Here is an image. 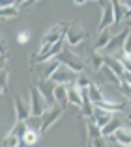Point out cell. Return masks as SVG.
Returning a JSON list of instances; mask_svg holds the SVG:
<instances>
[{"mask_svg": "<svg viewBox=\"0 0 131 147\" xmlns=\"http://www.w3.org/2000/svg\"><path fill=\"white\" fill-rule=\"evenodd\" d=\"M69 24H71V22H60V24L53 26V28L43 36V39H41V47H40V50H38V54H43L45 50L51 49L55 43L62 41L66 32H68V28H69Z\"/></svg>", "mask_w": 131, "mask_h": 147, "instance_id": "obj_1", "label": "cell"}, {"mask_svg": "<svg viewBox=\"0 0 131 147\" xmlns=\"http://www.w3.org/2000/svg\"><path fill=\"white\" fill-rule=\"evenodd\" d=\"M56 60L60 61V65H66L68 69H71L75 75H81V73H84V67H86V63H84L83 56H79V54H75L73 50L66 49L56 56Z\"/></svg>", "mask_w": 131, "mask_h": 147, "instance_id": "obj_2", "label": "cell"}, {"mask_svg": "<svg viewBox=\"0 0 131 147\" xmlns=\"http://www.w3.org/2000/svg\"><path fill=\"white\" fill-rule=\"evenodd\" d=\"M129 34H131L129 28H126V30H122V32L114 34V36L111 37V41H109V45H107V49L103 50V54H105V56H113V58L116 56V54H120L122 50H124V45H126V41H128Z\"/></svg>", "mask_w": 131, "mask_h": 147, "instance_id": "obj_3", "label": "cell"}, {"mask_svg": "<svg viewBox=\"0 0 131 147\" xmlns=\"http://www.w3.org/2000/svg\"><path fill=\"white\" fill-rule=\"evenodd\" d=\"M49 108H51V106H49L47 100L43 99V95L40 93L38 86H36V84H34V86H30V112H32V115L41 117V115H43Z\"/></svg>", "mask_w": 131, "mask_h": 147, "instance_id": "obj_4", "label": "cell"}, {"mask_svg": "<svg viewBox=\"0 0 131 147\" xmlns=\"http://www.w3.org/2000/svg\"><path fill=\"white\" fill-rule=\"evenodd\" d=\"M66 45H69V47H81V45H84V41H86V37H88V34H86V30L83 28V24H69V28H68V32H66Z\"/></svg>", "mask_w": 131, "mask_h": 147, "instance_id": "obj_5", "label": "cell"}, {"mask_svg": "<svg viewBox=\"0 0 131 147\" xmlns=\"http://www.w3.org/2000/svg\"><path fill=\"white\" fill-rule=\"evenodd\" d=\"M60 115H62V106H58V104H53V106L49 108V110L45 112L43 115H41V134H43L45 130L51 129V125H55V123L58 121Z\"/></svg>", "mask_w": 131, "mask_h": 147, "instance_id": "obj_6", "label": "cell"}, {"mask_svg": "<svg viewBox=\"0 0 131 147\" xmlns=\"http://www.w3.org/2000/svg\"><path fill=\"white\" fill-rule=\"evenodd\" d=\"M103 7L101 11V21H99V32H105L107 28L114 26V11H113V2H99Z\"/></svg>", "mask_w": 131, "mask_h": 147, "instance_id": "obj_7", "label": "cell"}, {"mask_svg": "<svg viewBox=\"0 0 131 147\" xmlns=\"http://www.w3.org/2000/svg\"><path fill=\"white\" fill-rule=\"evenodd\" d=\"M75 78L77 75L71 71V69H68L66 65H60L58 69H56V73L53 75V82L55 84H62V86H68V84H75Z\"/></svg>", "mask_w": 131, "mask_h": 147, "instance_id": "obj_8", "label": "cell"}, {"mask_svg": "<svg viewBox=\"0 0 131 147\" xmlns=\"http://www.w3.org/2000/svg\"><path fill=\"white\" fill-rule=\"evenodd\" d=\"M13 104H15V117H17V121H26V119L32 115V112H30V102H26L23 97L15 95Z\"/></svg>", "mask_w": 131, "mask_h": 147, "instance_id": "obj_9", "label": "cell"}, {"mask_svg": "<svg viewBox=\"0 0 131 147\" xmlns=\"http://www.w3.org/2000/svg\"><path fill=\"white\" fill-rule=\"evenodd\" d=\"M55 86L56 84L53 82V80H40V82H38V90L43 95V99L47 100L49 106L55 104Z\"/></svg>", "mask_w": 131, "mask_h": 147, "instance_id": "obj_10", "label": "cell"}, {"mask_svg": "<svg viewBox=\"0 0 131 147\" xmlns=\"http://www.w3.org/2000/svg\"><path fill=\"white\" fill-rule=\"evenodd\" d=\"M122 127H124V121H122L120 114H114V117L111 119V121H109V123H107V125L101 129V136L107 140V138L114 136V132H116V130H120Z\"/></svg>", "mask_w": 131, "mask_h": 147, "instance_id": "obj_11", "label": "cell"}, {"mask_svg": "<svg viewBox=\"0 0 131 147\" xmlns=\"http://www.w3.org/2000/svg\"><path fill=\"white\" fill-rule=\"evenodd\" d=\"M113 117H114L113 112H107V110H101V108H96L94 106V115H92V121H94L99 129H103V127H105Z\"/></svg>", "mask_w": 131, "mask_h": 147, "instance_id": "obj_12", "label": "cell"}, {"mask_svg": "<svg viewBox=\"0 0 131 147\" xmlns=\"http://www.w3.org/2000/svg\"><path fill=\"white\" fill-rule=\"evenodd\" d=\"M66 90H68V102L75 104L79 108L83 106V90H79L75 84H68Z\"/></svg>", "mask_w": 131, "mask_h": 147, "instance_id": "obj_13", "label": "cell"}, {"mask_svg": "<svg viewBox=\"0 0 131 147\" xmlns=\"http://www.w3.org/2000/svg\"><path fill=\"white\" fill-rule=\"evenodd\" d=\"M103 61H105V65L118 76V78H122V76L126 75V71H124V67H122L120 60H116V58H113V56H105V54H103Z\"/></svg>", "mask_w": 131, "mask_h": 147, "instance_id": "obj_14", "label": "cell"}, {"mask_svg": "<svg viewBox=\"0 0 131 147\" xmlns=\"http://www.w3.org/2000/svg\"><path fill=\"white\" fill-rule=\"evenodd\" d=\"M58 67H60V61L58 60H51V61L41 63V80H51Z\"/></svg>", "mask_w": 131, "mask_h": 147, "instance_id": "obj_15", "label": "cell"}, {"mask_svg": "<svg viewBox=\"0 0 131 147\" xmlns=\"http://www.w3.org/2000/svg\"><path fill=\"white\" fill-rule=\"evenodd\" d=\"M86 93H88V99L92 100V104H98V102H101V100H105V91H103V88L99 86V84L92 82V86L86 90Z\"/></svg>", "mask_w": 131, "mask_h": 147, "instance_id": "obj_16", "label": "cell"}, {"mask_svg": "<svg viewBox=\"0 0 131 147\" xmlns=\"http://www.w3.org/2000/svg\"><path fill=\"white\" fill-rule=\"evenodd\" d=\"M114 140H116V144L124 147H131V129L129 127H122L120 130L114 132Z\"/></svg>", "mask_w": 131, "mask_h": 147, "instance_id": "obj_17", "label": "cell"}, {"mask_svg": "<svg viewBox=\"0 0 131 147\" xmlns=\"http://www.w3.org/2000/svg\"><path fill=\"white\" fill-rule=\"evenodd\" d=\"M111 37H113V34H111L109 30H105V32H99V37L96 39V45H94V50H96V52H103V50L107 49V45H109Z\"/></svg>", "mask_w": 131, "mask_h": 147, "instance_id": "obj_18", "label": "cell"}, {"mask_svg": "<svg viewBox=\"0 0 131 147\" xmlns=\"http://www.w3.org/2000/svg\"><path fill=\"white\" fill-rule=\"evenodd\" d=\"M19 15V9L15 6V2H6V6L0 9V19H13Z\"/></svg>", "mask_w": 131, "mask_h": 147, "instance_id": "obj_19", "label": "cell"}, {"mask_svg": "<svg viewBox=\"0 0 131 147\" xmlns=\"http://www.w3.org/2000/svg\"><path fill=\"white\" fill-rule=\"evenodd\" d=\"M86 130H88V142H94V140H98V138H103L101 136V129H99L92 119H86Z\"/></svg>", "mask_w": 131, "mask_h": 147, "instance_id": "obj_20", "label": "cell"}, {"mask_svg": "<svg viewBox=\"0 0 131 147\" xmlns=\"http://www.w3.org/2000/svg\"><path fill=\"white\" fill-rule=\"evenodd\" d=\"M64 102H68V90L62 84H56L55 86V104L62 106Z\"/></svg>", "mask_w": 131, "mask_h": 147, "instance_id": "obj_21", "label": "cell"}, {"mask_svg": "<svg viewBox=\"0 0 131 147\" xmlns=\"http://www.w3.org/2000/svg\"><path fill=\"white\" fill-rule=\"evenodd\" d=\"M40 136H41V132H36V130H28L26 129V132H25V136H23V145H36L38 144V140H40Z\"/></svg>", "mask_w": 131, "mask_h": 147, "instance_id": "obj_22", "label": "cell"}, {"mask_svg": "<svg viewBox=\"0 0 131 147\" xmlns=\"http://www.w3.org/2000/svg\"><path fill=\"white\" fill-rule=\"evenodd\" d=\"M113 11H114V26H116V24H120L122 19L126 17V9L122 7L120 2H116V0H114V2H113Z\"/></svg>", "mask_w": 131, "mask_h": 147, "instance_id": "obj_23", "label": "cell"}, {"mask_svg": "<svg viewBox=\"0 0 131 147\" xmlns=\"http://www.w3.org/2000/svg\"><path fill=\"white\" fill-rule=\"evenodd\" d=\"M25 125H26V129H28V130L41 132V117H38V115H30V117L25 121Z\"/></svg>", "mask_w": 131, "mask_h": 147, "instance_id": "obj_24", "label": "cell"}, {"mask_svg": "<svg viewBox=\"0 0 131 147\" xmlns=\"http://www.w3.org/2000/svg\"><path fill=\"white\" fill-rule=\"evenodd\" d=\"M75 86L79 88V90H88V88L92 86V80L88 78L84 73H81V75H77V78H75Z\"/></svg>", "mask_w": 131, "mask_h": 147, "instance_id": "obj_25", "label": "cell"}, {"mask_svg": "<svg viewBox=\"0 0 131 147\" xmlns=\"http://www.w3.org/2000/svg\"><path fill=\"white\" fill-rule=\"evenodd\" d=\"M21 145H23V140L17 138V136H13V134H8L2 140V147H21Z\"/></svg>", "mask_w": 131, "mask_h": 147, "instance_id": "obj_26", "label": "cell"}, {"mask_svg": "<svg viewBox=\"0 0 131 147\" xmlns=\"http://www.w3.org/2000/svg\"><path fill=\"white\" fill-rule=\"evenodd\" d=\"M105 65V61H103V54L101 52H92V67H94L96 73H99V69Z\"/></svg>", "mask_w": 131, "mask_h": 147, "instance_id": "obj_27", "label": "cell"}, {"mask_svg": "<svg viewBox=\"0 0 131 147\" xmlns=\"http://www.w3.org/2000/svg\"><path fill=\"white\" fill-rule=\"evenodd\" d=\"M25 132H26V125H25V121H17V123H15V127L11 129V132H10V134H13V136H17V138H21V140H23Z\"/></svg>", "mask_w": 131, "mask_h": 147, "instance_id": "obj_28", "label": "cell"}, {"mask_svg": "<svg viewBox=\"0 0 131 147\" xmlns=\"http://www.w3.org/2000/svg\"><path fill=\"white\" fill-rule=\"evenodd\" d=\"M17 41L21 45H26V43H28V41H30V30H23V32H19Z\"/></svg>", "mask_w": 131, "mask_h": 147, "instance_id": "obj_29", "label": "cell"}, {"mask_svg": "<svg viewBox=\"0 0 131 147\" xmlns=\"http://www.w3.org/2000/svg\"><path fill=\"white\" fill-rule=\"evenodd\" d=\"M6 84H8V69L0 71V91H6Z\"/></svg>", "mask_w": 131, "mask_h": 147, "instance_id": "obj_30", "label": "cell"}, {"mask_svg": "<svg viewBox=\"0 0 131 147\" xmlns=\"http://www.w3.org/2000/svg\"><path fill=\"white\" fill-rule=\"evenodd\" d=\"M88 144H90V147H109V145H107V140H105V138H98V140L88 142Z\"/></svg>", "mask_w": 131, "mask_h": 147, "instance_id": "obj_31", "label": "cell"}, {"mask_svg": "<svg viewBox=\"0 0 131 147\" xmlns=\"http://www.w3.org/2000/svg\"><path fill=\"white\" fill-rule=\"evenodd\" d=\"M15 6H17L19 13H23L25 9H28V7H32V6H34V2H15Z\"/></svg>", "mask_w": 131, "mask_h": 147, "instance_id": "obj_32", "label": "cell"}, {"mask_svg": "<svg viewBox=\"0 0 131 147\" xmlns=\"http://www.w3.org/2000/svg\"><path fill=\"white\" fill-rule=\"evenodd\" d=\"M6 65H8V56H6V54H0V71L8 69Z\"/></svg>", "mask_w": 131, "mask_h": 147, "instance_id": "obj_33", "label": "cell"}, {"mask_svg": "<svg viewBox=\"0 0 131 147\" xmlns=\"http://www.w3.org/2000/svg\"><path fill=\"white\" fill-rule=\"evenodd\" d=\"M124 52L128 54V56H131V34H129L128 41H126V45H124Z\"/></svg>", "mask_w": 131, "mask_h": 147, "instance_id": "obj_34", "label": "cell"}, {"mask_svg": "<svg viewBox=\"0 0 131 147\" xmlns=\"http://www.w3.org/2000/svg\"><path fill=\"white\" fill-rule=\"evenodd\" d=\"M0 54H6V41L2 36H0Z\"/></svg>", "mask_w": 131, "mask_h": 147, "instance_id": "obj_35", "label": "cell"}, {"mask_svg": "<svg viewBox=\"0 0 131 147\" xmlns=\"http://www.w3.org/2000/svg\"><path fill=\"white\" fill-rule=\"evenodd\" d=\"M4 6H6V2H0V9H2V7H4Z\"/></svg>", "mask_w": 131, "mask_h": 147, "instance_id": "obj_36", "label": "cell"}, {"mask_svg": "<svg viewBox=\"0 0 131 147\" xmlns=\"http://www.w3.org/2000/svg\"><path fill=\"white\" fill-rule=\"evenodd\" d=\"M128 121H129V125H131V115H129V119H128Z\"/></svg>", "mask_w": 131, "mask_h": 147, "instance_id": "obj_37", "label": "cell"}, {"mask_svg": "<svg viewBox=\"0 0 131 147\" xmlns=\"http://www.w3.org/2000/svg\"><path fill=\"white\" fill-rule=\"evenodd\" d=\"M129 30H131V22H129Z\"/></svg>", "mask_w": 131, "mask_h": 147, "instance_id": "obj_38", "label": "cell"}, {"mask_svg": "<svg viewBox=\"0 0 131 147\" xmlns=\"http://www.w3.org/2000/svg\"><path fill=\"white\" fill-rule=\"evenodd\" d=\"M0 95H2V91H0Z\"/></svg>", "mask_w": 131, "mask_h": 147, "instance_id": "obj_39", "label": "cell"}, {"mask_svg": "<svg viewBox=\"0 0 131 147\" xmlns=\"http://www.w3.org/2000/svg\"><path fill=\"white\" fill-rule=\"evenodd\" d=\"M129 58H131V56H129Z\"/></svg>", "mask_w": 131, "mask_h": 147, "instance_id": "obj_40", "label": "cell"}]
</instances>
